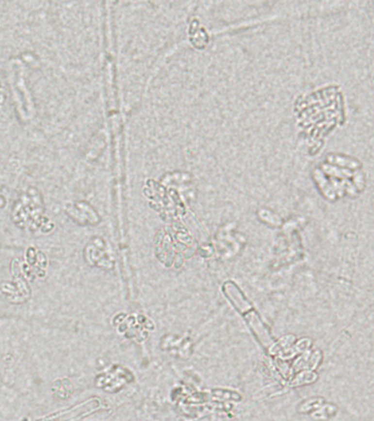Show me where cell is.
I'll use <instances>...</instances> for the list:
<instances>
[{"mask_svg":"<svg viewBox=\"0 0 374 421\" xmlns=\"http://www.w3.org/2000/svg\"><path fill=\"white\" fill-rule=\"evenodd\" d=\"M223 292L228 297L229 302L236 307V310L242 315H244V318H245L247 324L249 325L256 338L258 339L262 347L266 350H271L273 345H275V341H273L272 337L270 336V332H269L266 326L261 322L257 312L254 310L253 306L250 305V303L247 301L245 295L239 290V287L234 282L228 281L223 285Z\"/></svg>","mask_w":374,"mask_h":421,"instance_id":"1","label":"cell"}]
</instances>
